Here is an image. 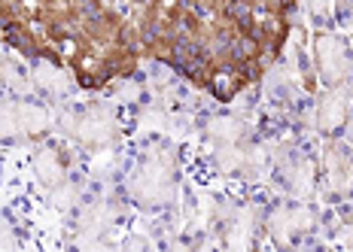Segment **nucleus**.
Segmentation results:
<instances>
[{
    "label": "nucleus",
    "instance_id": "1",
    "mask_svg": "<svg viewBox=\"0 0 353 252\" xmlns=\"http://www.w3.org/2000/svg\"><path fill=\"white\" fill-rule=\"evenodd\" d=\"M271 180L286 198L314 201L320 191V155L305 140H281L271 149Z\"/></svg>",
    "mask_w": 353,
    "mask_h": 252
},
{
    "label": "nucleus",
    "instance_id": "2",
    "mask_svg": "<svg viewBox=\"0 0 353 252\" xmlns=\"http://www.w3.org/2000/svg\"><path fill=\"white\" fill-rule=\"evenodd\" d=\"M323 228V210L314 204L290 198L277 201L268 213V234L277 246H305Z\"/></svg>",
    "mask_w": 353,
    "mask_h": 252
},
{
    "label": "nucleus",
    "instance_id": "3",
    "mask_svg": "<svg viewBox=\"0 0 353 252\" xmlns=\"http://www.w3.org/2000/svg\"><path fill=\"white\" fill-rule=\"evenodd\" d=\"M317 195L329 207L341 201H353V146L344 137L323 140Z\"/></svg>",
    "mask_w": 353,
    "mask_h": 252
},
{
    "label": "nucleus",
    "instance_id": "4",
    "mask_svg": "<svg viewBox=\"0 0 353 252\" xmlns=\"http://www.w3.org/2000/svg\"><path fill=\"white\" fill-rule=\"evenodd\" d=\"M165 155H146L141 167L128 176V195L141 207H168L176 195V170L174 158Z\"/></svg>",
    "mask_w": 353,
    "mask_h": 252
},
{
    "label": "nucleus",
    "instance_id": "5",
    "mask_svg": "<svg viewBox=\"0 0 353 252\" xmlns=\"http://www.w3.org/2000/svg\"><path fill=\"white\" fill-rule=\"evenodd\" d=\"M314 67L323 88L353 85V40L338 31L314 34Z\"/></svg>",
    "mask_w": 353,
    "mask_h": 252
},
{
    "label": "nucleus",
    "instance_id": "6",
    "mask_svg": "<svg viewBox=\"0 0 353 252\" xmlns=\"http://www.w3.org/2000/svg\"><path fill=\"white\" fill-rule=\"evenodd\" d=\"M353 109V85H332L314 94V131L329 140L341 137Z\"/></svg>",
    "mask_w": 353,
    "mask_h": 252
},
{
    "label": "nucleus",
    "instance_id": "7",
    "mask_svg": "<svg viewBox=\"0 0 353 252\" xmlns=\"http://www.w3.org/2000/svg\"><path fill=\"white\" fill-rule=\"evenodd\" d=\"M307 19L317 31H335V16H332V0H305Z\"/></svg>",
    "mask_w": 353,
    "mask_h": 252
},
{
    "label": "nucleus",
    "instance_id": "8",
    "mask_svg": "<svg viewBox=\"0 0 353 252\" xmlns=\"http://www.w3.org/2000/svg\"><path fill=\"white\" fill-rule=\"evenodd\" d=\"M335 28H353V0H332Z\"/></svg>",
    "mask_w": 353,
    "mask_h": 252
},
{
    "label": "nucleus",
    "instance_id": "9",
    "mask_svg": "<svg viewBox=\"0 0 353 252\" xmlns=\"http://www.w3.org/2000/svg\"><path fill=\"white\" fill-rule=\"evenodd\" d=\"M341 137L353 146V109H350V118H347V125H344V134H341Z\"/></svg>",
    "mask_w": 353,
    "mask_h": 252
}]
</instances>
